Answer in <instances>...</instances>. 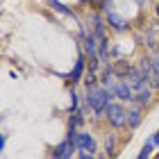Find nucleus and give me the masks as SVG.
<instances>
[{
	"label": "nucleus",
	"instance_id": "f257e3e1",
	"mask_svg": "<svg viewBox=\"0 0 159 159\" xmlns=\"http://www.w3.org/2000/svg\"><path fill=\"white\" fill-rule=\"evenodd\" d=\"M84 102H89L91 107V111H93V116L89 118L91 123H100L105 116V109L109 107V102H114V93L109 86H102V84H98V86H91V89H84Z\"/></svg>",
	"mask_w": 159,
	"mask_h": 159
},
{
	"label": "nucleus",
	"instance_id": "f03ea898",
	"mask_svg": "<svg viewBox=\"0 0 159 159\" xmlns=\"http://www.w3.org/2000/svg\"><path fill=\"white\" fill-rule=\"evenodd\" d=\"M102 120L107 123V127H109V129H114V132L125 129L127 127V105L125 102H118V100L109 102V107L105 109Z\"/></svg>",
	"mask_w": 159,
	"mask_h": 159
},
{
	"label": "nucleus",
	"instance_id": "7ed1b4c3",
	"mask_svg": "<svg viewBox=\"0 0 159 159\" xmlns=\"http://www.w3.org/2000/svg\"><path fill=\"white\" fill-rule=\"evenodd\" d=\"M105 14V18H107V25H109V32H116V34H123V32H127L129 30V23H127V18L123 16V14L118 11V7L109 2L107 5V9L102 11Z\"/></svg>",
	"mask_w": 159,
	"mask_h": 159
},
{
	"label": "nucleus",
	"instance_id": "20e7f679",
	"mask_svg": "<svg viewBox=\"0 0 159 159\" xmlns=\"http://www.w3.org/2000/svg\"><path fill=\"white\" fill-rule=\"evenodd\" d=\"M84 73H86V55L82 52V48H77V59H75L73 70L66 73V75H61V77H66V84L68 86H77L84 80Z\"/></svg>",
	"mask_w": 159,
	"mask_h": 159
},
{
	"label": "nucleus",
	"instance_id": "39448f33",
	"mask_svg": "<svg viewBox=\"0 0 159 159\" xmlns=\"http://www.w3.org/2000/svg\"><path fill=\"white\" fill-rule=\"evenodd\" d=\"M75 150H77V152L98 155V139L93 136L91 129H80V134H77V139H75Z\"/></svg>",
	"mask_w": 159,
	"mask_h": 159
},
{
	"label": "nucleus",
	"instance_id": "423d86ee",
	"mask_svg": "<svg viewBox=\"0 0 159 159\" xmlns=\"http://www.w3.org/2000/svg\"><path fill=\"white\" fill-rule=\"evenodd\" d=\"M136 66H139V73L146 77V82L152 86L155 91H159V73L152 68V64L148 61V57H146V52H143L139 59H136Z\"/></svg>",
	"mask_w": 159,
	"mask_h": 159
},
{
	"label": "nucleus",
	"instance_id": "0eeeda50",
	"mask_svg": "<svg viewBox=\"0 0 159 159\" xmlns=\"http://www.w3.org/2000/svg\"><path fill=\"white\" fill-rule=\"evenodd\" d=\"M111 93H114V100H118V102H125V105H132V100H134V91H132V86H129L127 80H116L111 86Z\"/></svg>",
	"mask_w": 159,
	"mask_h": 159
},
{
	"label": "nucleus",
	"instance_id": "6e6552de",
	"mask_svg": "<svg viewBox=\"0 0 159 159\" xmlns=\"http://www.w3.org/2000/svg\"><path fill=\"white\" fill-rule=\"evenodd\" d=\"M152 100H155V89L150 84H146V86H141V89H134V100L132 102L134 105H139V107H150L152 105Z\"/></svg>",
	"mask_w": 159,
	"mask_h": 159
},
{
	"label": "nucleus",
	"instance_id": "1a4fd4ad",
	"mask_svg": "<svg viewBox=\"0 0 159 159\" xmlns=\"http://www.w3.org/2000/svg\"><path fill=\"white\" fill-rule=\"evenodd\" d=\"M143 123V107L139 105H127V129L129 132H134V129H139Z\"/></svg>",
	"mask_w": 159,
	"mask_h": 159
},
{
	"label": "nucleus",
	"instance_id": "9d476101",
	"mask_svg": "<svg viewBox=\"0 0 159 159\" xmlns=\"http://www.w3.org/2000/svg\"><path fill=\"white\" fill-rule=\"evenodd\" d=\"M116 146H118V132L109 129V132L105 134V141H102V152L109 159H114L116 157Z\"/></svg>",
	"mask_w": 159,
	"mask_h": 159
},
{
	"label": "nucleus",
	"instance_id": "9b49d317",
	"mask_svg": "<svg viewBox=\"0 0 159 159\" xmlns=\"http://www.w3.org/2000/svg\"><path fill=\"white\" fill-rule=\"evenodd\" d=\"M68 107H66V114H75L80 111V105H82V96L77 93L75 86H68Z\"/></svg>",
	"mask_w": 159,
	"mask_h": 159
},
{
	"label": "nucleus",
	"instance_id": "f8f14e48",
	"mask_svg": "<svg viewBox=\"0 0 159 159\" xmlns=\"http://www.w3.org/2000/svg\"><path fill=\"white\" fill-rule=\"evenodd\" d=\"M46 5H48L50 9H52V11L61 14V16H73V18H77V16H75V9H70V7H66L64 2H59V0H46Z\"/></svg>",
	"mask_w": 159,
	"mask_h": 159
},
{
	"label": "nucleus",
	"instance_id": "ddd939ff",
	"mask_svg": "<svg viewBox=\"0 0 159 159\" xmlns=\"http://www.w3.org/2000/svg\"><path fill=\"white\" fill-rule=\"evenodd\" d=\"M155 141H152V136H148L146 141H143V146H141V150L136 152V157L134 159H152V152H155Z\"/></svg>",
	"mask_w": 159,
	"mask_h": 159
},
{
	"label": "nucleus",
	"instance_id": "4468645a",
	"mask_svg": "<svg viewBox=\"0 0 159 159\" xmlns=\"http://www.w3.org/2000/svg\"><path fill=\"white\" fill-rule=\"evenodd\" d=\"M109 2H114V0H91V7H93V9H98V11H105Z\"/></svg>",
	"mask_w": 159,
	"mask_h": 159
},
{
	"label": "nucleus",
	"instance_id": "2eb2a0df",
	"mask_svg": "<svg viewBox=\"0 0 159 159\" xmlns=\"http://www.w3.org/2000/svg\"><path fill=\"white\" fill-rule=\"evenodd\" d=\"M75 159H98V155H91V152H77Z\"/></svg>",
	"mask_w": 159,
	"mask_h": 159
},
{
	"label": "nucleus",
	"instance_id": "dca6fc26",
	"mask_svg": "<svg viewBox=\"0 0 159 159\" xmlns=\"http://www.w3.org/2000/svg\"><path fill=\"white\" fill-rule=\"evenodd\" d=\"M7 146V132H2V136H0V150H5Z\"/></svg>",
	"mask_w": 159,
	"mask_h": 159
},
{
	"label": "nucleus",
	"instance_id": "f3484780",
	"mask_svg": "<svg viewBox=\"0 0 159 159\" xmlns=\"http://www.w3.org/2000/svg\"><path fill=\"white\" fill-rule=\"evenodd\" d=\"M150 136H152V141H155V148H159V129L155 134H150Z\"/></svg>",
	"mask_w": 159,
	"mask_h": 159
},
{
	"label": "nucleus",
	"instance_id": "a211bd4d",
	"mask_svg": "<svg viewBox=\"0 0 159 159\" xmlns=\"http://www.w3.org/2000/svg\"><path fill=\"white\" fill-rule=\"evenodd\" d=\"M155 16H157V20H159V0H155Z\"/></svg>",
	"mask_w": 159,
	"mask_h": 159
},
{
	"label": "nucleus",
	"instance_id": "6ab92c4d",
	"mask_svg": "<svg viewBox=\"0 0 159 159\" xmlns=\"http://www.w3.org/2000/svg\"><path fill=\"white\" fill-rule=\"evenodd\" d=\"M80 5H91V0H77Z\"/></svg>",
	"mask_w": 159,
	"mask_h": 159
},
{
	"label": "nucleus",
	"instance_id": "aec40b11",
	"mask_svg": "<svg viewBox=\"0 0 159 159\" xmlns=\"http://www.w3.org/2000/svg\"><path fill=\"white\" fill-rule=\"evenodd\" d=\"M64 159H75V157H70V155H68V157H64Z\"/></svg>",
	"mask_w": 159,
	"mask_h": 159
},
{
	"label": "nucleus",
	"instance_id": "412c9836",
	"mask_svg": "<svg viewBox=\"0 0 159 159\" xmlns=\"http://www.w3.org/2000/svg\"><path fill=\"white\" fill-rule=\"evenodd\" d=\"M152 159H159V152H157V155H155V157H152Z\"/></svg>",
	"mask_w": 159,
	"mask_h": 159
}]
</instances>
